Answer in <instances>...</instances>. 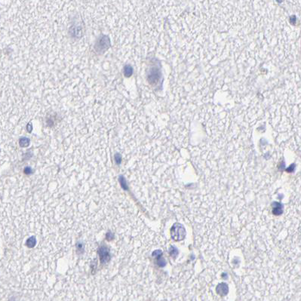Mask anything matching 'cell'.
Wrapping results in <instances>:
<instances>
[{
	"instance_id": "7a4b0ae2",
	"label": "cell",
	"mask_w": 301,
	"mask_h": 301,
	"mask_svg": "<svg viewBox=\"0 0 301 301\" xmlns=\"http://www.w3.org/2000/svg\"><path fill=\"white\" fill-rule=\"evenodd\" d=\"M109 46H110V40L108 39V38L106 36H103L101 38H100V40L97 42L96 45H95V48L97 50L99 48V50L97 51H103L107 49V48Z\"/></svg>"
},
{
	"instance_id": "3957f363",
	"label": "cell",
	"mask_w": 301,
	"mask_h": 301,
	"mask_svg": "<svg viewBox=\"0 0 301 301\" xmlns=\"http://www.w3.org/2000/svg\"><path fill=\"white\" fill-rule=\"evenodd\" d=\"M217 292L221 295L224 296L228 293V286L226 284H221L217 287Z\"/></svg>"
},
{
	"instance_id": "8992f818",
	"label": "cell",
	"mask_w": 301,
	"mask_h": 301,
	"mask_svg": "<svg viewBox=\"0 0 301 301\" xmlns=\"http://www.w3.org/2000/svg\"><path fill=\"white\" fill-rule=\"evenodd\" d=\"M26 141V145H27V146L29 144V140H28V139H27V138H23V139H22V140L20 141V143H22V141ZM23 143H25V141H23ZM23 144H22L21 146H23Z\"/></svg>"
},
{
	"instance_id": "6da1fadb",
	"label": "cell",
	"mask_w": 301,
	"mask_h": 301,
	"mask_svg": "<svg viewBox=\"0 0 301 301\" xmlns=\"http://www.w3.org/2000/svg\"><path fill=\"white\" fill-rule=\"evenodd\" d=\"M171 238L175 241L183 240L186 235V231L184 227L180 223L174 224L171 229Z\"/></svg>"
},
{
	"instance_id": "277c9868",
	"label": "cell",
	"mask_w": 301,
	"mask_h": 301,
	"mask_svg": "<svg viewBox=\"0 0 301 301\" xmlns=\"http://www.w3.org/2000/svg\"><path fill=\"white\" fill-rule=\"evenodd\" d=\"M275 205L276 206H272L273 207V214H281V212H282V206H281V204L279 203H277V202H275Z\"/></svg>"
},
{
	"instance_id": "5b68a950",
	"label": "cell",
	"mask_w": 301,
	"mask_h": 301,
	"mask_svg": "<svg viewBox=\"0 0 301 301\" xmlns=\"http://www.w3.org/2000/svg\"><path fill=\"white\" fill-rule=\"evenodd\" d=\"M132 68L129 65H127L125 67V69H124V75L126 76V77H129L130 76L132 75Z\"/></svg>"
}]
</instances>
